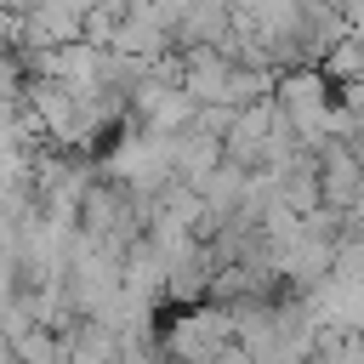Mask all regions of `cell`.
Returning <instances> with one entry per match:
<instances>
[{
  "mask_svg": "<svg viewBox=\"0 0 364 364\" xmlns=\"http://www.w3.org/2000/svg\"><path fill=\"white\" fill-rule=\"evenodd\" d=\"M318 68H324L336 85H347V80H364V34H358V28H347V34H341V40L324 51V63H318Z\"/></svg>",
  "mask_w": 364,
  "mask_h": 364,
  "instance_id": "1",
  "label": "cell"
}]
</instances>
